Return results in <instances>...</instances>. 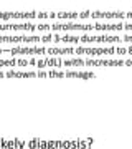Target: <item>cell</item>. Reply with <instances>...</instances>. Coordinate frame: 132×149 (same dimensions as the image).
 I'll list each match as a JSON object with an SVG mask.
<instances>
[{"mask_svg": "<svg viewBox=\"0 0 132 149\" xmlns=\"http://www.w3.org/2000/svg\"><path fill=\"white\" fill-rule=\"evenodd\" d=\"M53 33H68V32H83V33H93L94 25L93 23H78V22H58L51 23Z\"/></svg>", "mask_w": 132, "mask_h": 149, "instance_id": "obj_1", "label": "cell"}, {"mask_svg": "<svg viewBox=\"0 0 132 149\" xmlns=\"http://www.w3.org/2000/svg\"><path fill=\"white\" fill-rule=\"evenodd\" d=\"M74 53L78 56H99V58H106V56H112L116 55V48L114 47H78L74 48Z\"/></svg>", "mask_w": 132, "mask_h": 149, "instance_id": "obj_2", "label": "cell"}, {"mask_svg": "<svg viewBox=\"0 0 132 149\" xmlns=\"http://www.w3.org/2000/svg\"><path fill=\"white\" fill-rule=\"evenodd\" d=\"M79 43H101L104 47H112V43H122L121 35H81L79 37Z\"/></svg>", "mask_w": 132, "mask_h": 149, "instance_id": "obj_3", "label": "cell"}, {"mask_svg": "<svg viewBox=\"0 0 132 149\" xmlns=\"http://www.w3.org/2000/svg\"><path fill=\"white\" fill-rule=\"evenodd\" d=\"M5 53L12 56H26V55H35V56H45L46 55V48L38 45V47H13V48H5Z\"/></svg>", "mask_w": 132, "mask_h": 149, "instance_id": "obj_4", "label": "cell"}, {"mask_svg": "<svg viewBox=\"0 0 132 149\" xmlns=\"http://www.w3.org/2000/svg\"><path fill=\"white\" fill-rule=\"evenodd\" d=\"M0 43H20V47H26V43H41L40 35H0Z\"/></svg>", "mask_w": 132, "mask_h": 149, "instance_id": "obj_5", "label": "cell"}, {"mask_svg": "<svg viewBox=\"0 0 132 149\" xmlns=\"http://www.w3.org/2000/svg\"><path fill=\"white\" fill-rule=\"evenodd\" d=\"M91 20H96V22H111V20H116V22H121L126 18V13L124 12H119V10H114V12H101V10H93L91 12Z\"/></svg>", "mask_w": 132, "mask_h": 149, "instance_id": "obj_6", "label": "cell"}, {"mask_svg": "<svg viewBox=\"0 0 132 149\" xmlns=\"http://www.w3.org/2000/svg\"><path fill=\"white\" fill-rule=\"evenodd\" d=\"M37 25L33 22L23 23H0V32H37Z\"/></svg>", "mask_w": 132, "mask_h": 149, "instance_id": "obj_7", "label": "cell"}, {"mask_svg": "<svg viewBox=\"0 0 132 149\" xmlns=\"http://www.w3.org/2000/svg\"><path fill=\"white\" fill-rule=\"evenodd\" d=\"M38 18L37 12H0V20L10 22V20H33Z\"/></svg>", "mask_w": 132, "mask_h": 149, "instance_id": "obj_8", "label": "cell"}, {"mask_svg": "<svg viewBox=\"0 0 132 149\" xmlns=\"http://www.w3.org/2000/svg\"><path fill=\"white\" fill-rule=\"evenodd\" d=\"M88 66H122L126 65L124 58H86Z\"/></svg>", "mask_w": 132, "mask_h": 149, "instance_id": "obj_9", "label": "cell"}, {"mask_svg": "<svg viewBox=\"0 0 132 149\" xmlns=\"http://www.w3.org/2000/svg\"><path fill=\"white\" fill-rule=\"evenodd\" d=\"M93 25H94V30L104 32L106 35H107V32L117 33V32H121V30H124V23L122 22H96Z\"/></svg>", "mask_w": 132, "mask_h": 149, "instance_id": "obj_10", "label": "cell"}, {"mask_svg": "<svg viewBox=\"0 0 132 149\" xmlns=\"http://www.w3.org/2000/svg\"><path fill=\"white\" fill-rule=\"evenodd\" d=\"M63 60L61 56H37V66L40 70H45L48 66H51V68H59V66H63Z\"/></svg>", "mask_w": 132, "mask_h": 149, "instance_id": "obj_11", "label": "cell"}, {"mask_svg": "<svg viewBox=\"0 0 132 149\" xmlns=\"http://www.w3.org/2000/svg\"><path fill=\"white\" fill-rule=\"evenodd\" d=\"M64 73H66V78H81V80H89L96 76V73H93L91 70H68Z\"/></svg>", "mask_w": 132, "mask_h": 149, "instance_id": "obj_12", "label": "cell"}, {"mask_svg": "<svg viewBox=\"0 0 132 149\" xmlns=\"http://www.w3.org/2000/svg\"><path fill=\"white\" fill-rule=\"evenodd\" d=\"M7 78H35L38 76L37 71H32V70H7L5 71Z\"/></svg>", "mask_w": 132, "mask_h": 149, "instance_id": "obj_13", "label": "cell"}, {"mask_svg": "<svg viewBox=\"0 0 132 149\" xmlns=\"http://www.w3.org/2000/svg\"><path fill=\"white\" fill-rule=\"evenodd\" d=\"M46 55L48 56H58V55H76L74 53V48L73 47H50L46 48Z\"/></svg>", "mask_w": 132, "mask_h": 149, "instance_id": "obj_14", "label": "cell"}, {"mask_svg": "<svg viewBox=\"0 0 132 149\" xmlns=\"http://www.w3.org/2000/svg\"><path fill=\"white\" fill-rule=\"evenodd\" d=\"M53 43H79V35L69 33H53Z\"/></svg>", "mask_w": 132, "mask_h": 149, "instance_id": "obj_15", "label": "cell"}, {"mask_svg": "<svg viewBox=\"0 0 132 149\" xmlns=\"http://www.w3.org/2000/svg\"><path fill=\"white\" fill-rule=\"evenodd\" d=\"M37 74L40 76V78H63V76H66V73L64 71H61V70H38Z\"/></svg>", "mask_w": 132, "mask_h": 149, "instance_id": "obj_16", "label": "cell"}, {"mask_svg": "<svg viewBox=\"0 0 132 149\" xmlns=\"http://www.w3.org/2000/svg\"><path fill=\"white\" fill-rule=\"evenodd\" d=\"M86 60L84 58H81V56H71V58H64L63 60V66H68V68H73V66H83Z\"/></svg>", "mask_w": 132, "mask_h": 149, "instance_id": "obj_17", "label": "cell"}, {"mask_svg": "<svg viewBox=\"0 0 132 149\" xmlns=\"http://www.w3.org/2000/svg\"><path fill=\"white\" fill-rule=\"evenodd\" d=\"M76 18H79V12H56V20L71 22Z\"/></svg>", "mask_w": 132, "mask_h": 149, "instance_id": "obj_18", "label": "cell"}, {"mask_svg": "<svg viewBox=\"0 0 132 149\" xmlns=\"http://www.w3.org/2000/svg\"><path fill=\"white\" fill-rule=\"evenodd\" d=\"M10 66H18V58H0V68H10Z\"/></svg>", "mask_w": 132, "mask_h": 149, "instance_id": "obj_19", "label": "cell"}, {"mask_svg": "<svg viewBox=\"0 0 132 149\" xmlns=\"http://www.w3.org/2000/svg\"><path fill=\"white\" fill-rule=\"evenodd\" d=\"M26 65H30V58H26V56L18 58V66H26Z\"/></svg>", "mask_w": 132, "mask_h": 149, "instance_id": "obj_20", "label": "cell"}, {"mask_svg": "<svg viewBox=\"0 0 132 149\" xmlns=\"http://www.w3.org/2000/svg\"><path fill=\"white\" fill-rule=\"evenodd\" d=\"M91 17V12H79V20H86Z\"/></svg>", "mask_w": 132, "mask_h": 149, "instance_id": "obj_21", "label": "cell"}, {"mask_svg": "<svg viewBox=\"0 0 132 149\" xmlns=\"http://www.w3.org/2000/svg\"><path fill=\"white\" fill-rule=\"evenodd\" d=\"M122 42L124 43H132V33L131 35H124V37H122Z\"/></svg>", "mask_w": 132, "mask_h": 149, "instance_id": "obj_22", "label": "cell"}, {"mask_svg": "<svg viewBox=\"0 0 132 149\" xmlns=\"http://www.w3.org/2000/svg\"><path fill=\"white\" fill-rule=\"evenodd\" d=\"M124 32L132 33V22H131V23H124Z\"/></svg>", "mask_w": 132, "mask_h": 149, "instance_id": "obj_23", "label": "cell"}, {"mask_svg": "<svg viewBox=\"0 0 132 149\" xmlns=\"http://www.w3.org/2000/svg\"><path fill=\"white\" fill-rule=\"evenodd\" d=\"M126 66H132V58H126Z\"/></svg>", "mask_w": 132, "mask_h": 149, "instance_id": "obj_24", "label": "cell"}, {"mask_svg": "<svg viewBox=\"0 0 132 149\" xmlns=\"http://www.w3.org/2000/svg\"><path fill=\"white\" fill-rule=\"evenodd\" d=\"M126 48H127V55L132 56V45H129V47H126Z\"/></svg>", "mask_w": 132, "mask_h": 149, "instance_id": "obj_25", "label": "cell"}, {"mask_svg": "<svg viewBox=\"0 0 132 149\" xmlns=\"http://www.w3.org/2000/svg\"><path fill=\"white\" fill-rule=\"evenodd\" d=\"M126 18H129V20H132V12H127V13H126Z\"/></svg>", "mask_w": 132, "mask_h": 149, "instance_id": "obj_26", "label": "cell"}, {"mask_svg": "<svg viewBox=\"0 0 132 149\" xmlns=\"http://www.w3.org/2000/svg\"><path fill=\"white\" fill-rule=\"evenodd\" d=\"M5 53V48H0V55H3Z\"/></svg>", "mask_w": 132, "mask_h": 149, "instance_id": "obj_27", "label": "cell"}, {"mask_svg": "<svg viewBox=\"0 0 132 149\" xmlns=\"http://www.w3.org/2000/svg\"><path fill=\"white\" fill-rule=\"evenodd\" d=\"M5 76V71H0V78H3Z\"/></svg>", "mask_w": 132, "mask_h": 149, "instance_id": "obj_28", "label": "cell"}]
</instances>
